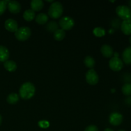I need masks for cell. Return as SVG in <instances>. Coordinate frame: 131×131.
Wrapping results in <instances>:
<instances>
[{"mask_svg":"<svg viewBox=\"0 0 131 131\" xmlns=\"http://www.w3.org/2000/svg\"><path fill=\"white\" fill-rule=\"evenodd\" d=\"M4 67L8 72H12L15 71L17 69V64L15 61L12 60H7L4 62Z\"/></svg>","mask_w":131,"mask_h":131,"instance_id":"e0dca14e","label":"cell"},{"mask_svg":"<svg viewBox=\"0 0 131 131\" xmlns=\"http://www.w3.org/2000/svg\"><path fill=\"white\" fill-rule=\"evenodd\" d=\"M31 34V29L26 26H22L18 28L17 30L15 31V36L18 40L20 42H24L27 40L30 37Z\"/></svg>","mask_w":131,"mask_h":131,"instance_id":"3957f363","label":"cell"},{"mask_svg":"<svg viewBox=\"0 0 131 131\" xmlns=\"http://www.w3.org/2000/svg\"><path fill=\"white\" fill-rule=\"evenodd\" d=\"M7 6L9 11L12 14H17L21 10V5L17 1H9Z\"/></svg>","mask_w":131,"mask_h":131,"instance_id":"30bf717a","label":"cell"},{"mask_svg":"<svg viewBox=\"0 0 131 131\" xmlns=\"http://www.w3.org/2000/svg\"><path fill=\"white\" fill-rule=\"evenodd\" d=\"M9 1H0V15H2L5 12Z\"/></svg>","mask_w":131,"mask_h":131,"instance_id":"d4e9b609","label":"cell"},{"mask_svg":"<svg viewBox=\"0 0 131 131\" xmlns=\"http://www.w3.org/2000/svg\"><path fill=\"white\" fill-rule=\"evenodd\" d=\"M84 131H99V129L96 125H91L87 127Z\"/></svg>","mask_w":131,"mask_h":131,"instance_id":"4316f807","label":"cell"},{"mask_svg":"<svg viewBox=\"0 0 131 131\" xmlns=\"http://www.w3.org/2000/svg\"><path fill=\"white\" fill-rule=\"evenodd\" d=\"M101 51L102 54L106 58H111L113 55L114 52L112 47L108 44H104L101 47Z\"/></svg>","mask_w":131,"mask_h":131,"instance_id":"8fae6325","label":"cell"},{"mask_svg":"<svg viewBox=\"0 0 131 131\" xmlns=\"http://www.w3.org/2000/svg\"><path fill=\"white\" fill-rule=\"evenodd\" d=\"M109 66L112 70L115 72L120 71L122 69L124 63L122 60L118 57H112L109 62Z\"/></svg>","mask_w":131,"mask_h":131,"instance_id":"8992f818","label":"cell"},{"mask_svg":"<svg viewBox=\"0 0 131 131\" xmlns=\"http://www.w3.org/2000/svg\"><path fill=\"white\" fill-rule=\"evenodd\" d=\"M118 131H125V130H118Z\"/></svg>","mask_w":131,"mask_h":131,"instance_id":"1f68e13d","label":"cell"},{"mask_svg":"<svg viewBox=\"0 0 131 131\" xmlns=\"http://www.w3.org/2000/svg\"><path fill=\"white\" fill-rule=\"evenodd\" d=\"M19 101V95L16 93H12L8 95L6 98V101L10 104H15Z\"/></svg>","mask_w":131,"mask_h":131,"instance_id":"ac0fdd59","label":"cell"},{"mask_svg":"<svg viewBox=\"0 0 131 131\" xmlns=\"http://www.w3.org/2000/svg\"><path fill=\"white\" fill-rule=\"evenodd\" d=\"M9 51L5 46H0V61L5 62L9 58Z\"/></svg>","mask_w":131,"mask_h":131,"instance_id":"9a60e30c","label":"cell"},{"mask_svg":"<svg viewBox=\"0 0 131 131\" xmlns=\"http://www.w3.org/2000/svg\"><path fill=\"white\" fill-rule=\"evenodd\" d=\"M93 33L95 36L97 37H102L105 35L106 34V31L104 28H101V27H97L95 28L93 31Z\"/></svg>","mask_w":131,"mask_h":131,"instance_id":"cb8c5ba5","label":"cell"},{"mask_svg":"<svg viewBox=\"0 0 131 131\" xmlns=\"http://www.w3.org/2000/svg\"><path fill=\"white\" fill-rule=\"evenodd\" d=\"M5 27L10 32H15L18 29V23L13 19H8L5 21Z\"/></svg>","mask_w":131,"mask_h":131,"instance_id":"9c48e42d","label":"cell"},{"mask_svg":"<svg viewBox=\"0 0 131 131\" xmlns=\"http://www.w3.org/2000/svg\"><path fill=\"white\" fill-rule=\"evenodd\" d=\"M122 92L125 96H129L131 95V84L125 83L122 88Z\"/></svg>","mask_w":131,"mask_h":131,"instance_id":"603a6c76","label":"cell"},{"mask_svg":"<svg viewBox=\"0 0 131 131\" xmlns=\"http://www.w3.org/2000/svg\"><path fill=\"white\" fill-rule=\"evenodd\" d=\"M123 61L127 65H131V46L124 49L122 53Z\"/></svg>","mask_w":131,"mask_h":131,"instance_id":"4fadbf2b","label":"cell"},{"mask_svg":"<svg viewBox=\"0 0 131 131\" xmlns=\"http://www.w3.org/2000/svg\"><path fill=\"white\" fill-rule=\"evenodd\" d=\"M35 93V87L33 83L26 82L21 85L19 89V96L23 99L28 100L31 99Z\"/></svg>","mask_w":131,"mask_h":131,"instance_id":"6da1fadb","label":"cell"},{"mask_svg":"<svg viewBox=\"0 0 131 131\" xmlns=\"http://www.w3.org/2000/svg\"><path fill=\"white\" fill-rule=\"evenodd\" d=\"M35 12L31 9H28L23 14V17L26 21H32L35 17Z\"/></svg>","mask_w":131,"mask_h":131,"instance_id":"d6986e66","label":"cell"},{"mask_svg":"<svg viewBox=\"0 0 131 131\" xmlns=\"http://www.w3.org/2000/svg\"><path fill=\"white\" fill-rule=\"evenodd\" d=\"M63 12V7L62 4L58 1L53 2L49 6L48 15L52 19H58L62 15Z\"/></svg>","mask_w":131,"mask_h":131,"instance_id":"7a4b0ae2","label":"cell"},{"mask_svg":"<svg viewBox=\"0 0 131 131\" xmlns=\"http://www.w3.org/2000/svg\"><path fill=\"white\" fill-rule=\"evenodd\" d=\"M1 123H2V116H1V115H0V125H1Z\"/></svg>","mask_w":131,"mask_h":131,"instance_id":"f1b7e54d","label":"cell"},{"mask_svg":"<svg viewBox=\"0 0 131 131\" xmlns=\"http://www.w3.org/2000/svg\"><path fill=\"white\" fill-rule=\"evenodd\" d=\"M129 7L131 9V1H129Z\"/></svg>","mask_w":131,"mask_h":131,"instance_id":"f546056e","label":"cell"},{"mask_svg":"<svg viewBox=\"0 0 131 131\" xmlns=\"http://www.w3.org/2000/svg\"><path fill=\"white\" fill-rule=\"evenodd\" d=\"M48 20L49 16L44 13H40L35 17L36 23H38V24H41V25L46 24L48 21Z\"/></svg>","mask_w":131,"mask_h":131,"instance_id":"2e32d148","label":"cell"},{"mask_svg":"<svg viewBox=\"0 0 131 131\" xmlns=\"http://www.w3.org/2000/svg\"><path fill=\"white\" fill-rule=\"evenodd\" d=\"M121 30L126 35H131V19L123 20L121 24Z\"/></svg>","mask_w":131,"mask_h":131,"instance_id":"7c38bea8","label":"cell"},{"mask_svg":"<svg viewBox=\"0 0 131 131\" xmlns=\"http://www.w3.org/2000/svg\"><path fill=\"white\" fill-rule=\"evenodd\" d=\"M129 42H130V45H131V36H130V38H129Z\"/></svg>","mask_w":131,"mask_h":131,"instance_id":"4dcf8cb0","label":"cell"},{"mask_svg":"<svg viewBox=\"0 0 131 131\" xmlns=\"http://www.w3.org/2000/svg\"><path fill=\"white\" fill-rule=\"evenodd\" d=\"M110 123L114 126H118L122 124L123 121V116L118 112H113L110 115L109 118Z\"/></svg>","mask_w":131,"mask_h":131,"instance_id":"ba28073f","label":"cell"},{"mask_svg":"<svg viewBox=\"0 0 131 131\" xmlns=\"http://www.w3.org/2000/svg\"><path fill=\"white\" fill-rule=\"evenodd\" d=\"M38 125L40 127L43 128V129H46V128H47L49 126V124L47 121H46V120H42V121H40L38 122Z\"/></svg>","mask_w":131,"mask_h":131,"instance_id":"484cf974","label":"cell"},{"mask_svg":"<svg viewBox=\"0 0 131 131\" xmlns=\"http://www.w3.org/2000/svg\"><path fill=\"white\" fill-rule=\"evenodd\" d=\"M75 22L72 18L70 17H63L59 21V25L63 30H70L74 26Z\"/></svg>","mask_w":131,"mask_h":131,"instance_id":"5b68a950","label":"cell"},{"mask_svg":"<svg viewBox=\"0 0 131 131\" xmlns=\"http://www.w3.org/2000/svg\"><path fill=\"white\" fill-rule=\"evenodd\" d=\"M58 24L55 21H51L47 24L46 26V29L47 31L50 33H54L56 30L58 29Z\"/></svg>","mask_w":131,"mask_h":131,"instance_id":"ffe728a7","label":"cell"},{"mask_svg":"<svg viewBox=\"0 0 131 131\" xmlns=\"http://www.w3.org/2000/svg\"><path fill=\"white\" fill-rule=\"evenodd\" d=\"M65 31L62 29H58L54 33V38L56 41H61L65 37Z\"/></svg>","mask_w":131,"mask_h":131,"instance_id":"7402d4cb","label":"cell"},{"mask_svg":"<svg viewBox=\"0 0 131 131\" xmlns=\"http://www.w3.org/2000/svg\"><path fill=\"white\" fill-rule=\"evenodd\" d=\"M84 63L88 68L90 69H93L95 65V61L94 58L90 56H88L84 58Z\"/></svg>","mask_w":131,"mask_h":131,"instance_id":"44dd1931","label":"cell"},{"mask_svg":"<svg viewBox=\"0 0 131 131\" xmlns=\"http://www.w3.org/2000/svg\"><path fill=\"white\" fill-rule=\"evenodd\" d=\"M31 8L34 12H38L42 10L43 7V1L42 0H32L31 1Z\"/></svg>","mask_w":131,"mask_h":131,"instance_id":"5bb4252c","label":"cell"},{"mask_svg":"<svg viewBox=\"0 0 131 131\" xmlns=\"http://www.w3.org/2000/svg\"><path fill=\"white\" fill-rule=\"evenodd\" d=\"M99 75L94 69H90L86 74V81L90 85H95L99 82Z\"/></svg>","mask_w":131,"mask_h":131,"instance_id":"52a82bcc","label":"cell"},{"mask_svg":"<svg viewBox=\"0 0 131 131\" xmlns=\"http://www.w3.org/2000/svg\"><path fill=\"white\" fill-rule=\"evenodd\" d=\"M116 14L124 20L131 19V9L126 5H119L116 8Z\"/></svg>","mask_w":131,"mask_h":131,"instance_id":"277c9868","label":"cell"},{"mask_svg":"<svg viewBox=\"0 0 131 131\" xmlns=\"http://www.w3.org/2000/svg\"><path fill=\"white\" fill-rule=\"evenodd\" d=\"M104 131H114V130H112L111 129H110V128H107V129H105Z\"/></svg>","mask_w":131,"mask_h":131,"instance_id":"83f0119b","label":"cell"}]
</instances>
